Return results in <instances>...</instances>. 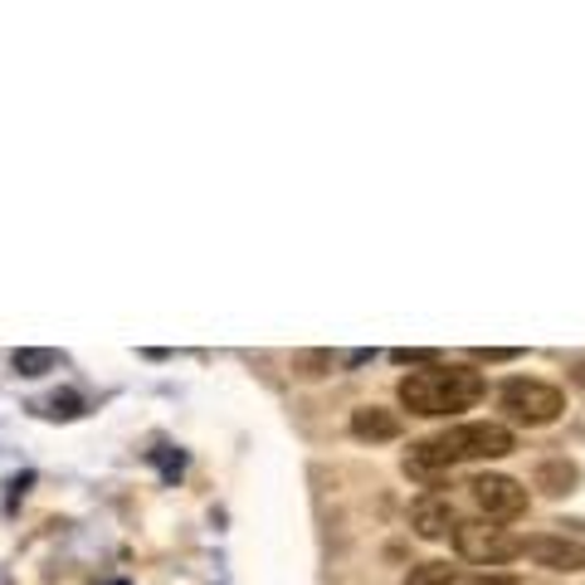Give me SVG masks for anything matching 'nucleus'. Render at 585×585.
<instances>
[{
	"label": "nucleus",
	"instance_id": "1",
	"mask_svg": "<svg viewBox=\"0 0 585 585\" xmlns=\"http://www.w3.org/2000/svg\"><path fill=\"white\" fill-rule=\"evenodd\" d=\"M517 449L508 425H493V420H468V425H454V430L425 439L405 454V474L415 478H439L444 468L454 464H474V458H508Z\"/></svg>",
	"mask_w": 585,
	"mask_h": 585
},
{
	"label": "nucleus",
	"instance_id": "2",
	"mask_svg": "<svg viewBox=\"0 0 585 585\" xmlns=\"http://www.w3.org/2000/svg\"><path fill=\"white\" fill-rule=\"evenodd\" d=\"M401 405L410 415H425V420H444V415H458V410H474L478 401L488 395V381L468 366H425V371H410L401 375L395 385Z\"/></svg>",
	"mask_w": 585,
	"mask_h": 585
},
{
	"label": "nucleus",
	"instance_id": "3",
	"mask_svg": "<svg viewBox=\"0 0 585 585\" xmlns=\"http://www.w3.org/2000/svg\"><path fill=\"white\" fill-rule=\"evenodd\" d=\"M498 405H503V415L512 425L537 430V425H557L561 420L566 395H561L551 381H537V375H512L503 391H498Z\"/></svg>",
	"mask_w": 585,
	"mask_h": 585
},
{
	"label": "nucleus",
	"instance_id": "4",
	"mask_svg": "<svg viewBox=\"0 0 585 585\" xmlns=\"http://www.w3.org/2000/svg\"><path fill=\"white\" fill-rule=\"evenodd\" d=\"M454 551L474 566H503V561L522 557V537H512L503 522H488V517H474V522H458L454 527Z\"/></svg>",
	"mask_w": 585,
	"mask_h": 585
},
{
	"label": "nucleus",
	"instance_id": "5",
	"mask_svg": "<svg viewBox=\"0 0 585 585\" xmlns=\"http://www.w3.org/2000/svg\"><path fill=\"white\" fill-rule=\"evenodd\" d=\"M468 493H474V503L488 522H512L527 512V488L508 474H478L474 483H468Z\"/></svg>",
	"mask_w": 585,
	"mask_h": 585
},
{
	"label": "nucleus",
	"instance_id": "6",
	"mask_svg": "<svg viewBox=\"0 0 585 585\" xmlns=\"http://www.w3.org/2000/svg\"><path fill=\"white\" fill-rule=\"evenodd\" d=\"M522 557H532L547 571H566V576H581L585 571V541L557 537V532H537V537H522Z\"/></svg>",
	"mask_w": 585,
	"mask_h": 585
},
{
	"label": "nucleus",
	"instance_id": "7",
	"mask_svg": "<svg viewBox=\"0 0 585 585\" xmlns=\"http://www.w3.org/2000/svg\"><path fill=\"white\" fill-rule=\"evenodd\" d=\"M410 527H415V537H425V541L449 537V532L458 527L454 498H449V493H420V498H415V508H410Z\"/></svg>",
	"mask_w": 585,
	"mask_h": 585
},
{
	"label": "nucleus",
	"instance_id": "8",
	"mask_svg": "<svg viewBox=\"0 0 585 585\" xmlns=\"http://www.w3.org/2000/svg\"><path fill=\"white\" fill-rule=\"evenodd\" d=\"M351 434L366 439V444H381V439H401V415L381 410V405H361L351 410Z\"/></svg>",
	"mask_w": 585,
	"mask_h": 585
},
{
	"label": "nucleus",
	"instance_id": "9",
	"mask_svg": "<svg viewBox=\"0 0 585 585\" xmlns=\"http://www.w3.org/2000/svg\"><path fill=\"white\" fill-rule=\"evenodd\" d=\"M576 483H581V468L571 464V458H547V464H537V488H541L547 498L571 493Z\"/></svg>",
	"mask_w": 585,
	"mask_h": 585
},
{
	"label": "nucleus",
	"instance_id": "10",
	"mask_svg": "<svg viewBox=\"0 0 585 585\" xmlns=\"http://www.w3.org/2000/svg\"><path fill=\"white\" fill-rule=\"evenodd\" d=\"M405 585H458V571L449 561H420V566H410Z\"/></svg>",
	"mask_w": 585,
	"mask_h": 585
},
{
	"label": "nucleus",
	"instance_id": "11",
	"mask_svg": "<svg viewBox=\"0 0 585 585\" xmlns=\"http://www.w3.org/2000/svg\"><path fill=\"white\" fill-rule=\"evenodd\" d=\"M10 366H15L20 375H45V371H55V366H59V357L49 347H25V351H15V357H10Z\"/></svg>",
	"mask_w": 585,
	"mask_h": 585
},
{
	"label": "nucleus",
	"instance_id": "12",
	"mask_svg": "<svg viewBox=\"0 0 585 585\" xmlns=\"http://www.w3.org/2000/svg\"><path fill=\"white\" fill-rule=\"evenodd\" d=\"M49 415H59V420H73V415H83V401L79 395H55V401H49Z\"/></svg>",
	"mask_w": 585,
	"mask_h": 585
},
{
	"label": "nucleus",
	"instance_id": "13",
	"mask_svg": "<svg viewBox=\"0 0 585 585\" xmlns=\"http://www.w3.org/2000/svg\"><path fill=\"white\" fill-rule=\"evenodd\" d=\"M391 361H401V366H439L434 351H420V347H401V351H391Z\"/></svg>",
	"mask_w": 585,
	"mask_h": 585
},
{
	"label": "nucleus",
	"instance_id": "14",
	"mask_svg": "<svg viewBox=\"0 0 585 585\" xmlns=\"http://www.w3.org/2000/svg\"><path fill=\"white\" fill-rule=\"evenodd\" d=\"M512 357H517L512 347H478L474 351V361H512Z\"/></svg>",
	"mask_w": 585,
	"mask_h": 585
},
{
	"label": "nucleus",
	"instance_id": "15",
	"mask_svg": "<svg viewBox=\"0 0 585 585\" xmlns=\"http://www.w3.org/2000/svg\"><path fill=\"white\" fill-rule=\"evenodd\" d=\"M576 381H581V385H585V361H581V366H576Z\"/></svg>",
	"mask_w": 585,
	"mask_h": 585
}]
</instances>
